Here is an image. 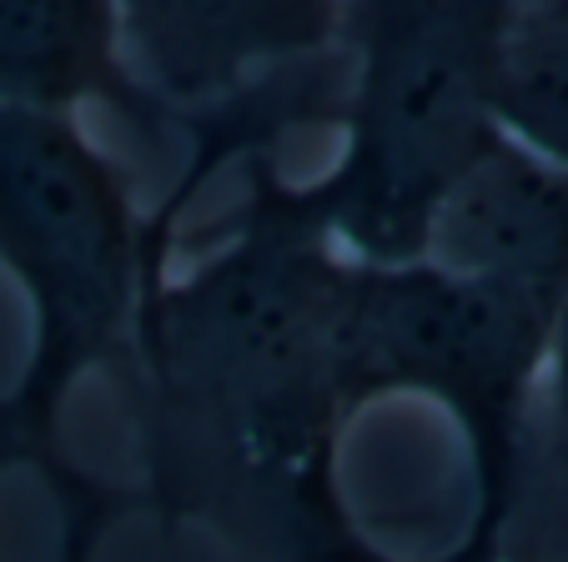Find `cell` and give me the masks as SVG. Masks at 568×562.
<instances>
[{
	"mask_svg": "<svg viewBox=\"0 0 568 562\" xmlns=\"http://www.w3.org/2000/svg\"><path fill=\"white\" fill-rule=\"evenodd\" d=\"M236 176L216 246L151 282L111 377L136 437V502L172 532H212L236 562H413L367 538L343 492L337 302L353 256L277 151Z\"/></svg>",
	"mask_w": 568,
	"mask_h": 562,
	"instance_id": "cell-1",
	"label": "cell"
},
{
	"mask_svg": "<svg viewBox=\"0 0 568 562\" xmlns=\"http://www.w3.org/2000/svg\"><path fill=\"white\" fill-rule=\"evenodd\" d=\"M196 186L172 181L141 212L131 181L75 116L0 106V276L21 292L26 351L0 387V422L26 472L71 462L65 402L87 377H116L136 337L146 287L172 266V242Z\"/></svg>",
	"mask_w": 568,
	"mask_h": 562,
	"instance_id": "cell-2",
	"label": "cell"
},
{
	"mask_svg": "<svg viewBox=\"0 0 568 562\" xmlns=\"http://www.w3.org/2000/svg\"><path fill=\"white\" fill-rule=\"evenodd\" d=\"M508 16L514 0H343L337 151L297 196L353 262H423L443 196L508 131Z\"/></svg>",
	"mask_w": 568,
	"mask_h": 562,
	"instance_id": "cell-3",
	"label": "cell"
},
{
	"mask_svg": "<svg viewBox=\"0 0 568 562\" xmlns=\"http://www.w3.org/2000/svg\"><path fill=\"white\" fill-rule=\"evenodd\" d=\"M564 317L423 262H347L337 377L353 422L377 402L438 407L463 447L458 542L413 562H498L518 462Z\"/></svg>",
	"mask_w": 568,
	"mask_h": 562,
	"instance_id": "cell-4",
	"label": "cell"
},
{
	"mask_svg": "<svg viewBox=\"0 0 568 562\" xmlns=\"http://www.w3.org/2000/svg\"><path fill=\"white\" fill-rule=\"evenodd\" d=\"M131 71L161 106H212L242 85L333 51L343 0H116Z\"/></svg>",
	"mask_w": 568,
	"mask_h": 562,
	"instance_id": "cell-5",
	"label": "cell"
},
{
	"mask_svg": "<svg viewBox=\"0 0 568 562\" xmlns=\"http://www.w3.org/2000/svg\"><path fill=\"white\" fill-rule=\"evenodd\" d=\"M423 256L568 317V166L504 131L443 196Z\"/></svg>",
	"mask_w": 568,
	"mask_h": 562,
	"instance_id": "cell-6",
	"label": "cell"
},
{
	"mask_svg": "<svg viewBox=\"0 0 568 562\" xmlns=\"http://www.w3.org/2000/svg\"><path fill=\"white\" fill-rule=\"evenodd\" d=\"M0 106H106L141 141L176 136V116L131 71L116 0H0Z\"/></svg>",
	"mask_w": 568,
	"mask_h": 562,
	"instance_id": "cell-7",
	"label": "cell"
},
{
	"mask_svg": "<svg viewBox=\"0 0 568 562\" xmlns=\"http://www.w3.org/2000/svg\"><path fill=\"white\" fill-rule=\"evenodd\" d=\"M498 562H568V317L538 387Z\"/></svg>",
	"mask_w": 568,
	"mask_h": 562,
	"instance_id": "cell-8",
	"label": "cell"
},
{
	"mask_svg": "<svg viewBox=\"0 0 568 562\" xmlns=\"http://www.w3.org/2000/svg\"><path fill=\"white\" fill-rule=\"evenodd\" d=\"M498 111L518 141L568 166V0H514Z\"/></svg>",
	"mask_w": 568,
	"mask_h": 562,
	"instance_id": "cell-9",
	"label": "cell"
},
{
	"mask_svg": "<svg viewBox=\"0 0 568 562\" xmlns=\"http://www.w3.org/2000/svg\"><path fill=\"white\" fill-rule=\"evenodd\" d=\"M45 498H51L55 512V562H97L106 532L116 528L126 512H136V488H121V482H106L87 467L65 462L55 467L51 478H41Z\"/></svg>",
	"mask_w": 568,
	"mask_h": 562,
	"instance_id": "cell-10",
	"label": "cell"
},
{
	"mask_svg": "<svg viewBox=\"0 0 568 562\" xmlns=\"http://www.w3.org/2000/svg\"><path fill=\"white\" fill-rule=\"evenodd\" d=\"M21 467H26L21 442H16V437H11V427L0 422V478H6V472H21Z\"/></svg>",
	"mask_w": 568,
	"mask_h": 562,
	"instance_id": "cell-11",
	"label": "cell"
}]
</instances>
